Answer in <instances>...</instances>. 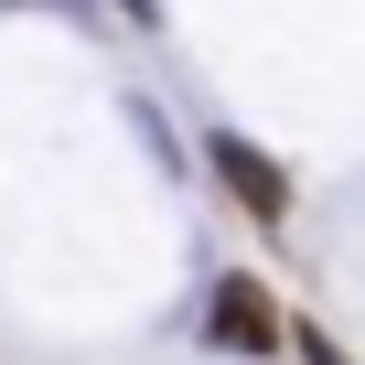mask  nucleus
Returning a JSON list of instances; mask_svg holds the SVG:
<instances>
[{
  "label": "nucleus",
  "mask_w": 365,
  "mask_h": 365,
  "mask_svg": "<svg viewBox=\"0 0 365 365\" xmlns=\"http://www.w3.org/2000/svg\"><path fill=\"white\" fill-rule=\"evenodd\" d=\"M129 129H140V150H150V172H194V150H182V129H172V108L150 97V86H129Z\"/></svg>",
  "instance_id": "obj_3"
},
{
  "label": "nucleus",
  "mask_w": 365,
  "mask_h": 365,
  "mask_svg": "<svg viewBox=\"0 0 365 365\" xmlns=\"http://www.w3.org/2000/svg\"><path fill=\"white\" fill-rule=\"evenodd\" d=\"M290 365H354V354H344L322 322H290Z\"/></svg>",
  "instance_id": "obj_4"
},
{
  "label": "nucleus",
  "mask_w": 365,
  "mask_h": 365,
  "mask_svg": "<svg viewBox=\"0 0 365 365\" xmlns=\"http://www.w3.org/2000/svg\"><path fill=\"white\" fill-rule=\"evenodd\" d=\"M108 11H118L129 33H161V0H108Z\"/></svg>",
  "instance_id": "obj_6"
},
{
  "label": "nucleus",
  "mask_w": 365,
  "mask_h": 365,
  "mask_svg": "<svg viewBox=\"0 0 365 365\" xmlns=\"http://www.w3.org/2000/svg\"><path fill=\"white\" fill-rule=\"evenodd\" d=\"M0 11H54V22H97V0H0Z\"/></svg>",
  "instance_id": "obj_5"
},
{
  "label": "nucleus",
  "mask_w": 365,
  "mask_h": 365,
  "mask_svg": "<svg viewBox=\"0 0 365 365\" xmlns=\"http://www.w3.org/2000/svg\"><path fill=\"white\" fill-rule=\"evenodd\" d=\"M194 333H205V354H226V365H279V354H290V312H279V290H269L258 269H215L205 301H194Z\"/></svg>",
  "instance_id": "obj_1"
},
{
  "label": "nucleus",
  "mask_w": 365,
  "mask_h": 365,
  "mask_svg": "<svg viewBox=\"0 0 365 365\" xmlns=\"http://www.w3.org/2000/svg\"><path fill=\"white\" fill-rule=\"evenodd\" d=\"M205 172L226 182V205H237L247 226H269V237L290 226V161H269V150H258L247 129H226V118H205Z\"/></svg>",
  "instance_id": "obj_2"
}]
</instances>
